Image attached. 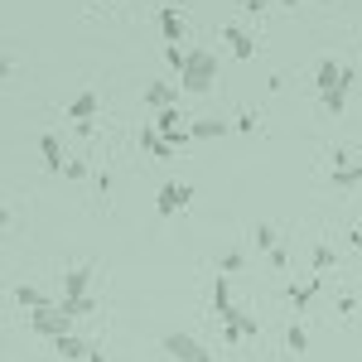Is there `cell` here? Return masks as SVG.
I'll list each match as a JSON object with an SVG mask.
<instances>
[{
	"mask_svg": "<svg viewBox=\"0 0 362 362\" xmlns=\"http://www.w3.org/2000/svg\"><path fill=\"white\" fill-rule=\"evenodd\" d=\"M87 362H112V358H107V353H102V348H92V358H87Z\"/></svg>",
	"mask_w": 362,
	"mask_h": 362,
	"instance_id": "4dcf8cb0",
	"label": "cell"
},
{
	"mask_svg": "<svg viewBox=\"0 0 362 362\" xmlns=\"http://www.w3.org/2000/svg\"><path fill=\"white\" fill-rule=\"evenodd\" d=\"M223 44L232 49V58H256V39L242 25H223Z\"/></svg>",
	"mask_w": 362,
	"mask_h": 362,
	"instance_id": "8992f818",
	"label": "cell"
},
{
	"mask_svg": "<svg viewBox=\"0 0 362 362\" xmlns=\"http://www.w3.org/2000/svg\"><path fill=\"white\" fill-rule=\"evenodd\" d=\"M87 290H92V266H73V271L63 276V295L78 300V295H87Z\"/></svg>",
	"mask_w": 362,
	"mask_h": 362,
	"instance_id": "30bf717a",
	"label": "cell"
},
{
	"mask_svg": "<svg viewBox=\"0 0 362 362\" xmlns=\"http://www.w3.org/2000/svg\"><path fill=\"white\" fill-rule=\"evenodd\" d=\"M266 261H271L276 271H285V266H290V251H285V247H276V251H266Z\"/></svg>",
	"mask_w": 362,
	"mask_h": 362,
	"instance_id": "83f0119b",
	"label": "cell"
},
{
	"mask_svg": "<svg viewBox=\"0 0 362 362\" xmlns=\"http://www.w3.org/2000/svg\"><path fill=\"white\" fill-rule=\"evenodd\" d=\"M39 155H44V169H49V174H63L68 160H63V140H58V131H44V136H39Z\"/></svg>",
	"mask_w": 362,
	"mask_h": 362,
	"instance_id": "5b68a950",
	"label": "cell"
},
{
	"mask_svg": "<svg viewBox=\"0 0 362 362\" xmlns=\"http://www.w3.org/2000/svg\"><path fill=\"white\" fill-rule=\"evenodd\" d=\"M179 121H184V112H179V107H169V112L155 116V131H160V136H169V131H179Z\"/></svg>",
	"mask_w": 362,
	"mask_h": 362,
	"instance_id": "7402d4cb",
	"label": "cell"
},
{
	"mask_svg": "<svg viewBox=\"0 0 362 362\" xmlns=\"http://www.w3.org/2000/svg\"><path fill=\"white\" fill-rule=\"evenodd\" d=\"M213 83H218V54H208V49H189V63H184V73H179L184 97H194V92H213Z\"/></svg>",
	"mask_w": 362,
	"mask_h": 362,
	"instance_id": "6da1fadb",
	"label": "cell"
},
{
	"mask_svg": "<svg viewBox=\"0 0 362 362\" xmlns=\"http://www.w3.org/2000/svg\"><path fill=\"white\" fill-rule=\"evenodd\" d=\"M227 131H232V126H227V121H218V116H203V121H194V126H189V136H194V140H223Z\"/></svg>",
	"mask_w": 362,
	"mask_h": 362,
	"instance_id": "7c38bea8",
	"label": "cell"
},
{
	"mask_svg": "<svg viewBox=\"0 0 362 362\" xmlns=\"http://www.w3.org/2000/svg\"><path fill=\"white\" fill-rule=\"evenodd\" d=\"M256 247H261V251H276L280 247V242H276V227H271V223H256Z\"/></svg>",
	"mask_w": 362,
	"mask_h": 362,
	"instance_id": "484cf974",
	"label": "cell"
},
{
	"mask_svg": "<svg viewBox=\"0 0 362 362\" xmlns=\"http://www.w3.org/2000/svg\"><path fill=\"white\" fill-rule=\"evenodd\" d=\"M237 5H247V10H251V5H261V0H237Z\"/></svg>",
	"mask_w": 362,
	"mask_h": 362,
	"instance_id": "1f68e13d",
	"label": "cell"
},
{
	"mask_svg": "<svg viewBox=\"0 0 362 362\" xmlns=\"http://www.w3.org/2000/svg\"><path fill=\"white\" fill-rule=\"evenodd\" d=\"M223 324H232V329L242 334V343H247V338H261V324H256L251 314H242V309H232V314H227Z\"/></svg>",
	"mask_w": 362,
	"mask_h": 362,
	"instance_id": "2e32d148",
	"label": "cell"
},
{
	"mask_svg": "<svg viewBox=\"0 0 362 362\" xmlns=\"http://www.w3.org/2000/svg\"><path fill=\"white\" fill-rule=\"evenodd\" d=\"M314 83H319V92H334V87L343 83V63H338L334 54H324L319 68H314Z\"/></svg>",
	"mask_w": 362,
	"mask_h": 362,
	"instance_id": "ba28073f",
	"label": "cell"
},
{
	"mask_svg": "<svg viewBox=\"0 0 362 362\" xmlns=\"http://www.w3.org/2000/svg\"><path fill=\"white\" fill-rule=\"evenodd\" d=\"M92 112H97V92H78V97L68 102V116H73V126H78V121H92Z\"/></svg>",
	"mask_w": 362,
	"mask_h": 362,
	"instance_id": "5bb4252c",
	"label": "cell"
},
{
	"mask_svg": "<svg viewBox=\"0 0 362 362\" xmlns=\"http://www.w3.org/2000/svg\"><path fill=\"white\" fill-rule=\"evenodd\" d=\"M29 329L39 338H63V334H73V319L63 314L58 305H49V309H29Z\"/></svg>",
	"mask_w": 362,
	"mask_h": 362,
	"instance_id": "7a4b0ae2",
	"label": "cell"
},
{
	"mask_svg": "<svg viewBox=\"0 0 362 362\" xmlns=\"http://www.w3.org/2000/svg\"><path fill=\"white\" fill-rule=\"evenodd\" d=\"M15 300H20L25 309H49L54 305V300H49L44 290H34V285H15Z\"/></svg>",
	"mask_w": 362,
	"mask_h": 362,
	"instance_id": "e0dca14e",
	"label": "cell"
},
{
	"mask_svg": "<svg viewBox=\"0 0 362 362\" xmlns=\"http://www.w3.org/2000/svg\"><path fill=\"white\" fill-rule=\"evenodd\" d=\"M319 285H324V280H309V285H290V290H285V300H290L295 309H309V305H314V295H319Z\"/></svg>",
	"mask_w": 362,
	"mask_h": 362,
	"instance_id": "9a60e30c",
	"label": "cell"
},
{
	"mask_svg": "<svg viewBox=\"0 0 362 362\" xmlns=\"http://www.w3.org/2000/svg\"><path fill=\"white\" fill-rule=\"evenodd\" d=\"M194 203V184H165L160 194H155V213L160 218H174V213H184Z\"/></svg>",
	"mask_w": 362,
	"mask_h": 362,
	"instance_id": "277c9868",
	"label": "cell"
},
{
	"mask_svg": "<svg viewBox=\"0 0 362 362\" xmlns=\"http://www.w3.org/2000/svg\"><path fill=\"white\" fill-rule=\"evenodd\" d=\"M242 266H247V251H242V247H232V251L223 256V276H237Z\"/></svg>",
	"mask_w": 362,
	"mask_h": 362,
	"instance_id": "d4e9b609",
	"label": "cell"
},
{
	"mask_svg": "<svg viewBox=\"0 0 362 362\" xmlns=\"http://www.w3.org/2000/svg\"><path fill=\"white\" fill-rule=\"evenodd\" d=\"M213 309H218V314H232V285H227V276H218V285H213Z\"/></svg>",
	"mask_w": 362,
	"mask_h": 362,
	"instance_id": "ffe728a7",
	"label": "cell"
},
{
	"mask_svg": "<svg viewBox=\"0 0 362 362\" xmlns=\"http://www.w3.org/2000/svg\"><path fill=\"white\" fill-rule=\"evenodd\" d=\"M237 131H256V112H242V116H237Z\"/></svg>",
	"mask_w": 362,
	"mask_h": 362,
	"instance_id": "f546056e",
	"label": "cell"
},
{
	"mask_svg": "<svg viewBox=\"0 0 362 362\" xmlns=\"http://www.w3.org/2000/svg\"><path fill=\"white\" fill-rule=\"evenodd\" d=\"M140 150H145V155H155V160H169V155H174V145H169L155 126H145V131H140Z\"/></svg>",
	"mask_w": 362,
	"mask_h": 362,
	"instance_id": "8fae6325",
	"label": "cell"
},
{
	"mask_svg": "<svg viewBox=\"0 0 362 362\" xmlns=\"http://www.w3.org/2000/svg\"><path fill=\"white\" fill-rule=\"evenodd\" d=\"M309 261H314V271H329V266H334V261H338V251H334V247H324V242H319V247L309 251Z\"/></svg>",
	"mask_w": 362,
	"mask_h": 362,
	"instance_id": "603a6c76",
	"label": "cell"
},
{
	"mask_svg": "<svg viewBox=\"0 0 362 362\" xmlns=\"http://www.w3.org/2000/svg\"><path fill=\"white\" fill-rule=\"evenodd\" d=\"M358 73H362V63H358Z\"/></svg>",
	"mask_w": 362,
	"mask_h": 362,
	"instance_id": "d6a6232c",
	"label": "cell"
},
{
	"mask_svg": "<svg viewBox=\"0 0 362 362\" xmlns=\"http://www.w3.org/2000/svg\"><path fill=\"white\" fill-rule=\"evenodd\" d=\"M285 348H290V353H305L309 348V329L305 324H290V329H285Z\"/></svg>",
	"mask_w": 362,
	"mask_h": 362,
	"instance_id": "44dd1931",
	"label": "cell"
},
{
	"mask_svg": "<svg viewBox=\"0 0 362 362\" xmlns=\"http://www.w3.org/2000/svg\"><path fill=\"white\" fill-rule=\"evenodd\" d=\"M165 63L174 68V73H184V63H189V49H184V44H169V49H165Z\"/></svg>",
	"mask_w": 362,
	"mask_h": 362,
	"instance_id": "4316f807",
	"label": "cell"
},
{
	"mask_svg": "<svg viewBox=\"0 0 362 362\" xmlns=\"http://www.w3.org/2000/svg\"><path fill=\"white\" fill-rule=\"evenodd\" d=\"M179 97H184V87H174V83H150V87H145V102H150L155 112L179 107Z\"/></svg>",
	"mask_w": 362,
	"mask_h": 362,
	"instance_id": "52a82bcc",
	"label": "cell"
},
{
	"mask_svg": "<svg viewBox=\"0 0 362 362\" xmlns=\"http://www.w3.org/2000/svg\"><path fill=\"white\" fill-rule=\"evenodd\" d=\"M329 179H334V189H358L362 184V160H353L348 169H334Z\"/></svg>",
	"mask_w": 362,
	"mask_h": 362,
	"instance_id": "ac0fdd59",
	"label": "cell"
},
{
	"mask_svg": "<svg viewBox=\"0 0 362 362\" xmlns=\"http://www.w3.org/2000/svg\"><path fill=\"white\" fill-rule=\"evenodd\" d=\"M343 102H348V92H343V87H334V92H324V97H319V107H324L329 116L343 112Z\"/></svg>",
	"mask_w": 362,
	"mask_h": 362,
	"instance_id": "cb8c5ba5",
	"label": "cell"
},
{
	"mask_svg": "<svg viewBox=\"0 0 362 362\" xmlns=\"http://www.w3.org/2000/svg\"><path fill=\"white\" fill-rule=\"evenodd\" d=\"M58 309H63L68 319H87L97 305H92V295H78V300H68V295H63V300H58Z\"/></svg>",
	"mask_w": 362,
	"mask_h": 362,
	"instance_id": "d6986e66",
	"label": "cell"
},
{
	"mask_svg": "<svg viewBox=\"0 0 362 362\" xmlns=\"http://www.w3.org/2000/svg\"><path fill=\"white\" fill-rule=\"evenodd\" d=\"M160 29H165L169 44H184V15H179L174 5H165V10H160Z\"/></svg>",
	"mask_w": 362,
	"mask_h": 362,
	"instance_id": "4fadbf2b",
	"label": "cell"
},
{
	"mask_svg": "<svg viewBox=\"0 0 362 362\" xmlns=\"http://www.w3.org/2000/svg\"><path fill=\"white\" fill-rule=\"evenodd\" d=\"M165 353L174 362H213V353L198 343L194 334H184V329H174V334H165Z\"/></svg>",
	"mask_w": 362,
	"mask_h": 362,
	"instance_id": "3957f363",
	"label": "cell"
},
{
	"mask_svg": "<svg viewBox=\"0 0 362 362\" xmlns=\"http://www.w3.org/2000/svg\"><path fill=\"white\" fill-rule=\"evenodd\" d=\"M63 174H68V179H87V165H83V160H68Z\"/></svg>",
	"mask_w": 362,
	"mask_h": 362,
	"instance_id": "f1b7e54d",
	"label": "cell"
},
{
	"mask_svg": "<svg viewBox=\"0 0 362 362\" xmlns=\"http://www.w3.org/2000/svg\"><path fill=\"white\" fill-rule=\"evenodd\" d=\"M54 348H58V358L63 362H87L92 358V348H87L78 334H63V338H54Z\"/></svg>",
	"mask_w": 362,
	"mask_h": 362,
	"instance_id": "9c48e42d",
	"label": "cell"
}]
</instances>
